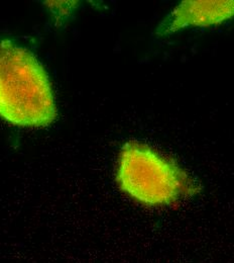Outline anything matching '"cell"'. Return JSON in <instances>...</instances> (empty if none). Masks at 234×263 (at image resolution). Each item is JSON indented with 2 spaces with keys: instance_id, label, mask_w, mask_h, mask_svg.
Returning <instances> with one entry per match:
<instances>
[{
  "instance_id": "cell-1",
  "label": "cell",
  "mask_w": 234,
  "mask_h": 263,
  "mask_svg": "<svg viewBox=\"0 0 234 263\" xmlns=\"http://www.w3.org/2000/svg\"><path fill=\"white\" fill-rule=\"evenodd\" d=\"M0 118L18 127H47L57 118L54 92L34 54L0 39Z\"/></svg>"
},
{
  "instance_id": "cell-2",
  "label": "cell",
  "mask_w": 234,
  "mask_h": 263,
  "mask_svg": "<svg viewBox=\"0 0 234 263\" xmlns=\"http://www.w3.org/2000/svg\"><path fill=\"white\" fill-rule=\"evenodd\" d=\"M115 180L122 193L147 206L172 205L202 192L200 182L186 169L137 141L122 146Z\"/></svg>"
},
{
  "instance_id": "cell-3",
  "label": "cell",
  "mask_w": 234,
  "mask_h": 263,
  "mask_svg": "<svg viewBox=\"0 0 234 263\" xmlns=\"http://www.w3.org/2000/svg\"><path fill=\"white\" fill-rule=\"evenodd\" d=\"M234 17V0H185L178 4L156 30L160 37L190 28L219 26Z\"/></svg>"
}]
</instances>
